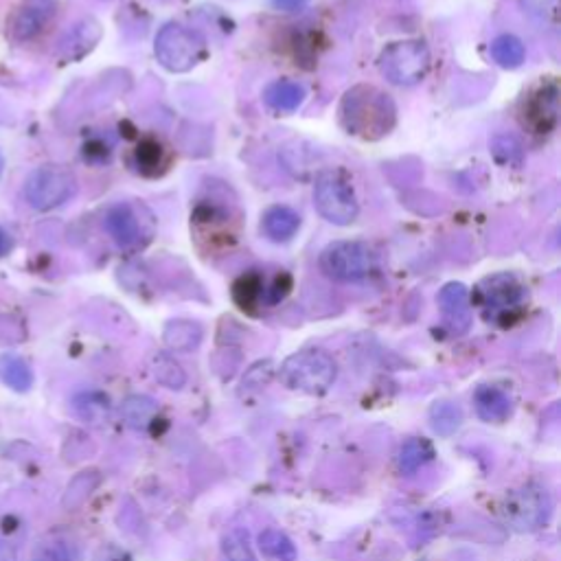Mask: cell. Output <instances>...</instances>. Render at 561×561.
<instances>
[{
	"label": "cell",
	"instance_id": "ac0fdd59",
	"mask_svg": "<svg viewBox=\"0 0 561 561\" xmlns=\"http://www.w3.org/2000/svg\"><path fill=\"white\" fill-rule=\"evenodd\" d=\"M263 101L274 112H294L305 101V88L299 82H290V79H277L263 90Z\"/></svg>",
	"mask_w": 561,
	"mask_h": 561
},
{
	"label": "cell",
	"instance_id": "4fadbf2b",
	"mask_svg": "<svg viewBox=\"0 0 561 561\" xmlns=\"http://www.w3.org/2000/svg\"><path fill=\"white\" fill-rule=\"evenodd\" d=\"M559 88L555 82L542 84L524 101L522 123L535 134H548L557 125L559 114Z\"/></svg>",
	"mask_w": 561,
	"mask_h": 561
},
{
	"label": "cell",
	"instance_id": "1f68e13d",
	"mask_svg": "<svg viewBox=\"0 0 561 561\" xmlns=\"http://www.w3.org/2000/svg\"><path fill=\"white\" fill-rule=\"evenodd\" d=\"M292 290V277L290 274H279L277 279L272 281L270 288H266V294H263V305H279L285 296L290 294Z\"/></svg>",
	"mask_w": 561,
	"mask_h": 561
},
{
	"label": "cell",
	"instance_id": "8992f818",
	"mask_svg": "<svg viewBox=\"0 0 561 561\" xmlns=\"http://www.w3.org/2000/svg\"><path fill=\"white\" fill-rule=\"evenodd\" d=\"M377 266L373 248L364 242H334L320 253V270L334 281H362L371 277Z\"/></svg>",
	"mask_w": 561,
	"mask_h": 561
},
{
	"label": "cell",
	"instance_id": "4dcf8cb0",
	"mask_svg": "<svg viewBox=\"0 0 561 561\" xmlns=\"http://www.w3.org/2000/svg\"><path fill=\"white\" fill-rule=\"evenodd\" d=\"M99 485V474L97 472H84L82 476H77L71 487H68V494L64 498V505L66 507H79L82 502L90 496V491H93L95 487Z\"/></svg>",
	"mask_w": 561,
	"mask_h": 561
},
{
	"label": "cell",
	"instance_id": "4316f807",
	"mask_svg": "<svg viewBox=\"0 0 561 561\" xmlns=\"http://www.w3.org/2000/svg\"><path fill=\"white\" fill-rule=\"evenodd\" d=\"M150 369L156 377V382L171 388V391H180V388L187 384L185 369H182L174 358L167 356V353H156L150 362Z\"/></svg>",
	"mask_w": 561,
	"mask_h": 561
},
{
	"label": "cell",
	"instance_id": "44dd1931",
	"mask_svg": "<svg viewBox=\"0 0 561 561\" xmlns=\"http://www.w3.org/2000/svg\"><path fill=\"white\" fill-rule=\"evenodd\" d=\"M263 294H266V281L255 270L242 274L233 283V301L248 314H257V307L263 305Z\"/></svg>",
	"mask_w": 561,
	"mask_h": 561
},
{
	"label": "cell",
	"instance_id": "74e56055",
	"mask_svg": "<svg viewBox=\"0 0 561 561\" xmlns=\"http://www.w3.org/2000/svg\"><path fill=\"white\" fill-rule=\"evenodd\" d=\"M0 561H16L14 548H11V546L5 544V542H0Z\"/></svg>",
	"mask_w": 561,
	"mask_h": 561
},
{
	"label": "cell",
	"instance_id": "d590c367",
	"mask_svg": "<svg viewBox=\"0 0 561 561\" xmlns=\"http://www.w3.org/2000/svg\"><path fill=\"white\" fill-rule=\"evenodd\" d=\"M270 3L279 11H299L307 5V0H270Z\"/></svg>",
	"mask_w": 561,
	"mask_h": 561
},
{
	"label": "cell",
	"instance_id": "484cf974",
	"mask_svg": "<svg viewBox=\"0 0 561 561\" xmlns=\"http://www.w3.org/2000/svg\"><path fill=\"white\" fill-rule=\"evenodd\" d=\"M489 53H491V57H494L498 66L509 68V71H513V68H520L526 57V49H524L522 40L511 36V33H502V36H498L494 42H491Z\"/></svg>",
	"mask_w": 561,
	"mask_h": 561
},
{
	"label": "cell",
	"instance_id": "d6a6232c",
	"mask_svg": "<svg viewBox=\"0 0 561 561\" xmlns=\"http://www.w3.org/2000/svg\"><path fill=\"white\" fill-rule=\"evenodd\" d=\"M494 154L498 160H505L507 158V163H520L522 160V147L520 143L513 139V136H498V139L494 141Z\"/></svg>",
	"mask_w": 561,
	"mask_h": 561
},
{
	"label": "cell",
	"instance_id": "6da1fadb",
	"mask_svg": "<svg viewBox=\"0 0 561 561\" xmlns=\"http://www.w3.org/2000/svg\"><path fill=\"white\" fill-rule=\"evenodd\" d=\"M342 130L364 141H380L395 128L397 106L391 95L375 86H353L340 101Z\"/></svg>",
	"mask_w": 561,
	"mask_h": 561
},
{
	"label": "cell",
	"instance_id": "f1b7e54d",
	"mask_svg": "<svg viewBox=\"0 0 561 561\" xmlns=\"http://www.w3.org/2000/svg\"><path fill=\"white\" fill-rule=\"evenodd\" d=\"M75 412L90 423H101L110 415V402L103 393H82L75 397Z\"/></svg>",
	"mask_w": 561,
	"mask_h": 561
},
{
	"label": "cell",
	"instance_id": "277c9868",
	"mask_svg": "<svg viewBox=\"0 0 561 561\" xmlns=\"http://www.w3.org/2000/svg\"><path fill=\"white\" fill-rule=\"evenodd\" d=\"M154 53L160 66L169 73H187L202 62L206 53V42L198 31H193L178 22H167L158 31L154 42Z\"/></svg>",
	"mask_w": 561,
	"mask_h": 561
},
{
	"label": "cell",
	"instance_id": "e0dca14e",
	"mask_svg": "<svg viewBox=\"0 0 561 561\" xmlns=\"http://www.w3.org/2000/svg\"><path fill=\"white\" fill-rule=\"evenodd\" d=\"M474 404L478 417L487 423H505L513 415L511 397L498 386H480Z\"/></svg>",
	"mask_w": 561,
	"mask_h": 561
},
{
	"label": "cell",
	"instance_id": "5bb4252c",
	"mask_svg": "<svg viewBox=\"0 0 561 561\" xmlns=\"http://www.w3.org/2000/svg\"><path fill=\"white\" fill-rule=\"evenodd\" d=\"M439 307L443 312L445 327L452 334L463 336L472 327V303H469V292L463 283H448L439 292Z\"/></svg>",
	"mask_w": 561,
	"mask_h": 561
},
{
	"label": "cell",
	"instance_id": "f546056e",
	"mask_svg": "<svg viewBox=\"0 0 561 561\" xmlns=\"http://www.w3.org/2000/svg\"><path fill=\"white\" fill-rule=\"evenodd\" d=\"M222 557L224 561H257L253 546L248 542V533L242 529L228 531L222 537Z\"/></svg>",
	"mask_w": 561,
	"mask_h": 561
},
{
	"label": "cell",
	"instance_id": "7402d4cb",
	"mask_svg": "<svg viewBox=\"0 0 561 561\" xmlns=\"http://www.w3.org/2000/svg\"><path fill=\"white\" fill-rule=\"evenodd\" d=\"M158 415V406L147 395H130L121 404V417L134 430H147Z\"/></svg>",
	"mask_w": 561,
	"mask_h": 561
},
{
	"label": "cell",
	"instance_id": "2e32d148",
	"mask_svg": "<svg viewBox=\"0 0 561 561\" xmlns=\"http://www.w3.org/2000/svg\"><path fill=\"white\" fill-rule=\"evenodd\" d=\"M261 228L270 242L274 244H285L299 233L301 228V215L296 213L290 206H270V209L263 213Z\"/></svg>",
	"mask_w": 561,
	"mask_h": 561
},
{
	"label": "cell",
	"instance_id": "5b68a950",
	"mask_svg": "<svg viewBox=\"0 0 561 561\" xmlns=\"http://www.w3.org/2000/svg\"><path fill=\"white\" fill-rule=\"evenodd\" d=\"M314 204L316 211L336 226L353 224L360 213L356 191L340 169H325L316 176Z\"/></svg>",
	"mask_w": 561,
	"mask_h": 561
},
{
	"label": "cell",
	"instance_id": "cb8c5ba5",
	"mask_svg": "<svg viewBox=\"0 0 561 561\" xmlns=\"http://www.w3.org/2000/svg\"><path fill=\"white\" fill-rule=\"evenodd\" d=\"M0 380L18 393H27L33 386V371L20 356L3 353V356H0Z\"/></svg>",
	"mask_w": 561,
	"mask_h": 561
},
{
	"label": "cell",
	"instance_id": "8d00e7d4",
	"mask_svg": "<svg viewBox=\"0 0 561 561\" xmlns=\"http://www.w3.org/2000/svg\"><path fill=\"white\" fill-rule=\"evenodd\" d=\"M9 250H11V237L5 233L3 226H0V257L9 255Z\"/></svg>",
	"mask_w": 561,
	"mask_h": 561
},
{
	"label": "cell",
	"instance_id": "7c38bea8",
	"mask_svg": "<svg viewBox=\"0 0 561 561\" xmlns=\"http://www.w3.org/2000/svg\"><path fill=\"white\" fill-rule=\"evenodd\" d=\"M57 14L55 0H22L9 18V38L29 42L49 29Z\"/></svg>",
	"mask_w": 561,
	"mask_h": 561
},
{
	"label": "cell",
	"instance_id": "9a60e30c",
	"mask_svg": "<svg viewBox=\"0 0 561 561\" xmlns=\"http://www.w3.org/2000/svg\"><path fill=\"white\" fill-rule=\"evenodd\" d=\"M99 38H101V25L95 18H86L66 31V36L60 40V49L57 51H60V55L68 62L82 60L86 53L95 49Z\"/></svg>",
	"mask_w": 561,
	"mask_h": 561
},
{
	"label": "cell",
	"instance_id": "836d02e7",
	"mask_svg": "<svg viewBox=\"0 0 561 561\" xmlns=\"http://www.w3.org/2000/svg\"><path fill=\"white\" fill-rule=\"evenodd\" d=\"M270 375H272V362H268V360L266 362H259L244 377V386H250V388L266 386L268 380H270Z\"/></svg>",
	"mask_w": 561,
	"mask_h": 561
},
{
	"label": "cell",
	"instance_id": "d6986e66",
	"mask_svg": "<svg viewBox=\"0 0 561 561\" xmlns=\"http://www.w3.org/2000/svg\"><path fill=\"white\" fill-rule=\"evenodd\" d=\"M134 165L143 176H163L169 167V152L158 139H145L134 150Z\"/></svg>",
	"mask_w": 561,
	"mask_h": 561
},
{
	"label": "cell",
	"instance_id": "ba28073f",
	"mask_svg": "<svg viewBox=\"0 0 561 561\" xmlns=\"http://www.w3.org/2000/svg\"><path fill=\"white\" fill-rule=\"evenodd\" d=\"M75 191V176L60 165H42L33 169L25 182V198L36 211L57 209L71 200Z\"/></svg>",
	"mask_w": 561,
	"mask_h": 561
},
{
	"label": "cell",
	"instance_id": "30bf717a",
	"mask_svg": "<svg viewBox=\"0 0 561 561\" xmlns=\"http://www.w3.org/2000/svg\"><path fill=\"white\" fill-rule=\"evenodd\" d=\"M553 502L548 491L540 485H526L518 491L509 494L505 502V520L509 522L511 529L526 533L540 529L546 524L548 515H551Z\"/></svg>",
	"mask_w": 561,
	"mask_h": 561
},
{
	"label": "cell",
	"instance_id": "e575fe53",
	"mask_svg": "<svg viewBox=\"0 0 561 561\" xmlns=\"http://www.w3.org/2000/svg\"><path fill=\"white\" fill-rule=\"evenodd\" d=\"M95 561H130V557L125 555L123 551H119V548L108 546V548H103Z\"/></svg>",
	"mask_w": 561,
	"mask_h": 561
},
{
	"label": "cell",
	"instance_id": "8fae6325",
	"mask_svg": "<svg viewBox=\"0 0 561 561\" xmlns=\"http://www.w3.org/2000/svg\"><path fill=\"white\" fill-rule=\"evenodd\" d=\"M191 228L198 242H209L211 248L231 246L237 237L231 209L217 204L215 200H204L196 206V211L191 215Z\"/></svg>",
	"mask_w": 561,
	"mask_h": 561
},
{
	"label": "cell",
	"instance_id": "9c48e42d",
	"mask_svg": "<svg viewBox=\"0 0 561 561\" xmlns=\"http://www.w3.org/2000/svg\"><path fill=\"white\" fill-rule=\"evenodd\" d=\"M147 215V209L143 206H134L130 202L114 204L106 213V226L108 235L114 239V244L123 250H139L152 239V215Z\"/></svg>",
	"mask_w": 561,
	"mask_h": 561
},
{
	"label": "cell",
	"instance_id": "603a6c76",
	"mask_svg": "<svg viewBox=\"0 0 561 561\" xmlns=\"http://www.w3.org/2000/svg\"><path fill=\"white\" fill-rule=\"evenodd\" d=\"M259 551L268 561H296L299 553L288 535L279 529H266L257 537Z\"/></svg>",
	"mask_w": 561,
	"mask_h": 561
},
{
	"label": "cell",
	"instance_id": "3957f363",
	"mask_svg": "<svg viewBox=\"0 0 561 561\" xmlns=\"http://www.w3.org/2000/svg\"><path fill=\"white\" fill-rule=\"evenodd\" d=\"M529 299L524 285L509 272L487 277L476 290V301L487 323L509 327L522 314V307Z\"/></svg>",
	"mask_w": 561,
	"mask_h": 561
},
{
	"label": "cell",
	"instance_id": "ffe728a7",
	"mask_svg": "<svg viewBox=\"0 0 561 561\" xmlns=\"http://www.w3.org/2000/svg\"><path fill=\"white\" fill-rule=\"evenodd\" d=\"M204 338V329L193 320H171L163 329V340L171 351L189 353L200 347Z\"/></svg>",
	"mask_w": 561,
	"mask_h": 561
},
{
	"label": "cell",
	"instance_id": "83f0119b",
	"mask_svg": "<svg viewBox=\"0 0 561 561\" xmlns=\"http://www.w3.org/2000/svg\"><path fill=\"white\" fill-rule=\"evenodd\" d=\"M463 412L452 402H437L430 408V426L439 437H452L461 428Z\"/></svg>",
	"mask_w": 561,
	"mask_h": 561
},
{
	"label": "cell",
	"instance_id": "52a82bcc",
	"mask_svg": "<svg viewBox=\"0 0 561 561\" xmlns=\"http://www.w3.org/2000/svg\"><path fill=\"white\" fill-rule=\"evenodd\" d=\"M380 73L395 86H415L430 68V51L419 40L393 42L380 55Z\"/></svg>",
	"mask_w": 561,
	"mask_h": 561
},
{
	"label": "cell",
	"instance_id": "f35d334b",
	"mask_svg": "<svg viewBox=\"0 0 561 561\" xmlns=\"http://www.w3.org/2000/svg\"><path fill=\"white\" fill-rule=\"evenodd\" d=\"M3 167H5V160H3V156H0V171H3Z\"/></svg>",
	"mask_w": 561,
	"mask_h": 561
},
{
	"label": "cell",
	"instance_id": "7a4b0ae2",
	"mask_svg": "<svg viewBox=\"0 0 561 561\" xmlns=\"http://www.w3.org/2000/svg\"><path fill=\"white\" fill-rule=\"evenodd\" d=\"M336 362L323 349H305L281 364L279 377L290 391L305 395H323L336 382Z\"/></svg>",
	"mask_w": 561,
	"mask_h": 561
},
{
	"label": "cell",
	"instance_id": "d4e9b609",
	"mask_svg": "<svg viewBox=\"0 0 561 561\" xmlns=\"http://www.w3.org/2000/svg\"><path fill=\"white\" fill-rule=\"evenodd\" d=\"M432 459H434L432 443L428 439L412 437L402 445V450H399V469H402V474L410 476L423 465H428Z\"/></svg>",
	"mask_w": 561,
	"mask_h": 561
}]
</instances>
